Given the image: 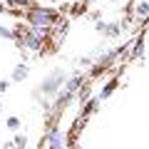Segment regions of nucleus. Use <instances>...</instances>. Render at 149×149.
<instances>
[{"label": "nucleus", "instance_id": "f257e3e1", "mask_svg": "<svg viewBox=\"0 0 149 149\" xmlns=\"http://www.w3.org/2000/svg\"><path fill=\"white\" fill-rule=\"evenodd\" d=\"M65 82H67V74H65L62 67H57V70H52L50 74H45L42 82H40V87L32 92V97H35V100L42 102L45 114L50 112V104H52V102H50V97H57V92L65 87Z\"/></svg>", "mask_w": 149, "mask_h": 149}, {"label": "nucleus", "instance_id": "f03ea898", "mask_svg": "<svg viewBox=\"0 0 149 149\" xmlns=\"http://www.w3.org/2000/svg\"><path fill=\"white\" fill-rule=\"evenodd\" d=\"M22 15H25V22L30 27H42V30H52L60 20V13L50 5H32Z\"/></svg>", "mask_w": 149, "mask_h": 149}, {"label": "nucleus", "instance_id": "7ed1b4c3", "mask_svg": "<svg viewBox=\"0 0 149 149\" xmlns=\"http://www.w3.org/2000/svg\"><path fill=\"white\" fill-rule=\"evenodd\" d=\"M42 144H47V149H70V137L60 124H50L42 134Z\"/></svg>", "mask_w": 149, "mask_h": 149}, {"label": "nucleus", "instance_id": "20e7f679", "mask_svg": "<svg viewBox=\"0 0 149 149\" xmlns=\"http://www.w3.org/2000/svg\"><path fill=\"white\" fill-rule=\"evenodd\" d=\"M95 30L97 32H100V35H104V37H109V40H112V37H119V35H122V25H119V22H97V25H95Z\"/></svg>", "mask_w": 149, "mask_h": 149}, {"label": "nucleus", "instance_id": "39448f33", "mask_svg": "<svg viewBox=\"0 0 149 149\" xmlns=\"http://www.w3.org/2000/svg\"><path fill=\"white\" fill-rule=\"evenodd\" d=\"M82 85H85V74H82V72H74V74H70V77H67V82H65L62 90L70 92V95H77Z\"/></svg>", "mask_w": 149, "mask_h": 149}, {"label": "nucleus", "instance_id": "423d86ee", "mask_svg": "<svg viewBox=\"0 0 149 149\" xmlns=\"http://www.w3.org/2000/svg\"><path fill=\"white\" fill-rule=\"evenodd\" d=\"M134 15H137L139 25L149 20V0H139V3H134Z\"/></svg>", "mask_w": 149, "mask_h": 149}, {"label": "nucleus", "instance_id": "0eeeda50", "mask_svg": "<svg viewBox=\"0 0 149 149\" xmlns=\"http://www.w3.org/2000/svg\"><path fill=\"white\" fill-rule=\"evenodd\" d=\"M27 74H30V65H27V62H20V65H15V67H13L10 80H13V82H25Z\"/></svg>", "mask_w": 149, "mask_h": 149}, {"label": "nucleus", "instance_id": "6e6552de", "mask_svg": "<svg viewBox=\"0 0 149 149\" xmlns=\"http://www.w3.org/2000/svg\"><path fill=\"white\" fill-rule=\"evenodd\" d=\"M144 50H147V45H144V35H139L137 40L132 42V50H129V57H132V60H139V57H144Z\"/></svg>", "mask_w": 149, "mask_h": 149}, {"label": "nucleus", "instance_id": "1a4fd4ad", "mask_svg": "<svg viewBox=\"0 0 149 149\" xmlns=\"http://www.w3.org/2000/svg\"><path fill=\"white\" fill-rule=\"evenodd\" d=\"M117 87H119V80H117V77H112V80L107 82V85H102V90H100V95H97V100H100V102H104L107 97L112 95V92L117 90Z\"/></svg>", "mask_w": 149, "mask_h": 149}, {"label": "nucleus", "instance_id": "9d476101", "mask_svg": "<svg viewBox=\"0 0 149 149\" xmlns=\"http://www.w3.org/2000/svg\"><path fill=\"white\" fill-rule=\"evenodd\" d=\"M35 3L32 0H5V8H10V10H22L25 13L27 8H32Z\"/></svg>", "mask_w": 149, "mask_h": 149}, {"label": "nucleus", "instance_id": "9b49d317", "mask_svg": "<svg viewBox=\"0 0 149 149\" xmlns=\"http://www.w3.org/2000/svg\"><path fill=\"white\" fill-rule=\"evenodd\" d=\"M90 95H92V87H90V85H87V82H85V85L80 87V92H77V97H80V102H82V104H85V102L90 100Z\"/></svg>", "mask_w": 149, "mask_h": 149}, {"label": "nucleus", "instance_id": "f8f14e48", "mask_svg": "<svg viewBox=\"0 0 149 149\" xmlns=\"http://www.w3.org/2000/svg\"><path fill=\"white\" fill-rule=\"evenodd\" d=\"M20 124H22L20 117H8V119H5V127L10 129V132H17V129H20Z\"/></svg>", "mask_w": 149, "mask_h": 149}, {"label": "nucleus", "instance_id": "ddd939ff", "mask_svg": "<svg viewBox=\"0 0 149 149\" xmlns=\"http://www.w3.org/2000/svg\"><path fill=\"white\" fill-rule=\"evenodd\" d=\"M13 144H15V149H27V137L25 134H17V137L13 139Z\"/></svg>", "mask_w": 149, "mask_h": 149}, {"label": "nucleus", "instance_id": "4468645a", "mask_svg": "<svg viewBox=\"0 0 149 149\" xmlns=\"http://www.w3.org/2000/svg\"><path fill=\"white\" fill-rule=\"evenodd\" d=\"M0 37H5V40H15V30H10V27L0 25Z\"/></svg>", "mask_w": 149, "mask_h": 149}, {"label": "nucleus", "instance_id": "2eb2a0df", "mask_svg": "<svg viewBox=\"0 0 149 149\" xmlns=\"http://www.w3.org/2000/svg\"><path fill=\"white\" fill-rule=\"evenodd\" d=\"M8 92V80H0V97Z\"/></svg>", "mask_w": 149, "mask_h": 149}, {"label": "nucleus", "instance_id": "dca6fc26", "mask_svg": "<svg viewBox=\"0 0 149 149\" xmlns=\"http://www.w3.org/2000/svg\"><path fill=\"white\" fill-rule=\"evenodd\" d=\"M90 17H92V20H97V22H100V17H102V13H100V10H92V13H90Z\"/></svg>", "mask_w": 149, "mask_h": 149}, {"label": "nucleus", "instance_id": "f3484780", "mask_svg": "<svg viewBox=\"0 0 149 149\" xmlns=\"http://www.w3.org/2000/svg\"><path fill=\"white\" fill-rule=\"evenodd\" d=\"M3 147H5V149H15V144H13V142H5Z\"/></svg>", "mask_w": 149, "mask_h": 149}, {"label": "nucleus", "instance_id": "a211bd4d", "mask_svg": "<svg viewBox=\"0 0 149 149\" xmlns=\"http://www.w3.org/2000/svg\"><path fill=\"white\" fill-rule=\"evenodd\" d=\"M95 3H97V0H85V8L87 5H95Z\"/></svg>", "mask_w": 149, "mask_h": 149}, {"label": "nucleus", "instance_id": "6ab92c4d", "mask_svg": "<svg viewBox=\"0 0 149 149\" xmlns=\"http://www.w3.org/2000/svg\"><path fill=\"white\" fill-rule=\"evenodd\" d=\"M70 149H80V147H77V144H70Z\"/></svg>", "mask_w": 149, "mask_h": 149}, {"label": "nucleus", "instance_id": "aec40b11", "mask_svg": "<svg viewBox=\"0 0 149 149\" xmlns=\"http://www.w3.org/2000/svg\"><path fill=\"white\" fill-rule=\"evenodd\" d=\"M0 112H3V97H0Z\"/></svg>", "mask_w": 149, "mask_h": 149}]
</instances>
